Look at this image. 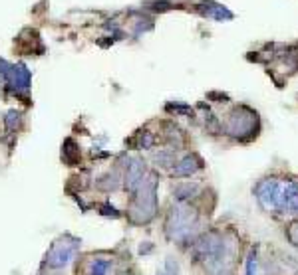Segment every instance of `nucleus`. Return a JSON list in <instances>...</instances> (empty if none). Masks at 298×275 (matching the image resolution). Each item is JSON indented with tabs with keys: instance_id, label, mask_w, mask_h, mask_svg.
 I'll return each mask as SVG.
<instances>
[{
	"instance_id": "f257e3e1",
	"label": "nucleus",
	"mask_w": 298,
	"mask_h": 275,
	"mask_svg": "<svg viewBox=\"0 0 298 275\" xmlns=\"http://www.w3.org/2000/svg\"><path fill=\"white\" fill-rule=\"evenodd\" d=\"M133 194L135 196L128 210L129 222L137 226L149 224L157 216V176L155 174L145 176Z\"/></svg>"
},
{
	"instance_id": "f03ea898",
	"label": "nucleus",
	"mask_w": 298,
	"mask_h": 275,
	"mask_svg": "<svg viewBox=\"0 0 298 275\" xmlns=\"http://www.w3.org/2000/svg\"><path fill=\"white\" fill-rule=\"evenodd\" d=\"M199 228V216L187 202H177L171 206L165 222V234L173 241H183L193 236V232Z\"/></svg>"
},
{
	"instance_id": "7ed1b4c3",
	"label": "nucleus",
	"mask_w": 298,
	"mask_h": 275,
	"mask_svg": "<svg viewBox=\"0 0 298 275\" xmlns=\"http://www.w3.org/2000/svg\"><path fill=\"white\" fill-rule=\"evenodd\" d=\"M258 127H260V121H258L256 111H253L247 105L235 107L225 121V133L239 141H251L253 137H256Z\"/></svg>"
},
{
	"instance_id": "20e7f679",
	"label": "nucleus",
	"mask_w": 298,
	"mask_h": 275,
	"mask_svg": "<svg viewBox=\"0 0 298 275\" xmlns=\"http://www.w3.org/2000/svg\"><path fill=\"white\" fill-rule=\"evenodd\" d=\"M78 249H80V239L70 236V234H66V236H62L60 239H56L52 243V247L48 249L44 261H46L48 267H54V269L66 267L76 257Z\"/></svg>"
},
{
	"instance_id": "39448f33",
	"label": "nucleus",
	"mask_w": 298,
	"mask_h": 275,
	"mask_svg": "<svg viewBox=\"0 0 298 275\" xmlns=\"http://www.w3.org/2000/svg\"><path fill=\"white\" fill-rule=\"evenodd\" d=\"M280 190H282V182H278L276 178H264L255 186V196L258 204L270 212V210H278Z\"/></svg>"
},
{
	"instance_id": "423d86ee",
	"label": "nucleus",
	"mask_w": 298,
	"mask_h": 275,
	"mask_svg": "<svg viewBox=\"0 0 298 275\" xmlns=\"http://www.w3.org/2000/svg\"><path fill=\"white\" fill-rule=\"evenodd\" d=\"M223 241L225 237L217 232H209V234H203L199 239H195V245H193V255L199 259V261H209L213 259L215 255L221 251L223 247Z\"/></svg>"
},
{
	"instance_id": "0eeeda50",
	"label": "nucleus",
	"mask_w": 298,
	"mask_h": 275,
	"mask_svg": "<svg viewBox=\"0 0 298 275\" xmlns=\"http://www.w3.org/2000/svg\"><path fill=\"white\" fill-rule=\"evenodd\" d=\"M203 168V160L199 155L191 153V155H185L179 162H175V166L171 168V176L173 178H183V176H191L195 172H199Z\"/></svg>"
},
{
	"instance_id": "6e6552de",
	"label": "nucleus",
	"mask_w": 298,
	"mask_h": 275,
	"mask_svg": "<svg viewBox=\"0 0 298 275\" xmlns=\"http://www.w3.org/2000/svg\"><path fill=\"white\" fill-rule=\"evenodd\" d=\"M145 178V162L143 158H131L128 164V170H126V190L129 192H135L139 188V184L143 182Z\"/></svg>"
},
{
	"instance_id": "1a4fd4ad",
	"label": "nucleus",
	"mask_w": 298,
	"mask_h": 275,
	"mask_svg": "<svg viewBox=\"0 0 298 275\" xmlns=\"http://www.w3.org/2000/svg\"><path fill=\"white\" fill-rule=\"evenodd\" d=\"M278 210L280 212H290L296 214L298 212V184L288 180L286 184H282L280 190V200H278Z\"/></svg>"
},
{
	"instance_id": "9d476101",
	"label": "nucleus",
	"mask_w": 298,
	"mask_h": 275,
	"mask_svg": "<svg viewBox=\"0 0 298 275\" xmlns=\"http://www.w3.org/2000/svg\"><path fill=\"white\" fill-rule=\"evenodd\" d=\"M197 10H199L203 16L213 18V20H217V22H223V20H233V18H235V14H233L227 6L217 4V2H201V4L197 6Z\"/></svg>"
},
{
	"instance_id": "9b49d317",
	"label": "nucleus",
	"mask_w": 298,
	"mask_h": 275,
	"mask_svg": "<svg viewBox=\"0 0 298 275\" xmlns=\"http://www.w3.org/2000/svg\"><path fill=\"white\" fill-rule=\"evenodd\" d=\"M197 192H199V184L197 182H181V184H177L173 188V198L177 202H187L193 196H197Z\"/></svg>"
},
{
	"instance_id": "f8f14e48",
	"label": "nucleus",
	"mask_w": 298,
	"mask_h": 275,
	"mask_svg": "<svg viewBox=\"0 0 298 275\" xmlns=\"http://www.w3.org/2000/svg\"><path fill=\"white\" fill-rule=\"evenodd\" d=\"M97 188H100V190H106V192L118 190V188H120V172H118V170H112V172L104 174V176L97 180Z\"/></svg>"
},
{
	"instance_id": "ddd939ff",
	"label": "nucleus",
	"mask_w": 298,
	"mask_h": 275,
	"mask_svg": "<svg viewBox=\"0 0 298 275\" xmlns=\"http://www.w3.org/2000/svg\"><path fill=\"white\" fill-rule=\"evenodd\" d=\"M64 151H62V158L70 164V166H74L76 162H78V158H80V151H76V143L72 141V139H68L66 143H64Z\"/></svg>"
},
{
	"instance_id": "4468645a",
	"label": "nucleus",
	"mask_w": 298,
	"mask_h": 275,
	"mask_svg": "<svg viewBox=\"0 0 298 275\" xmlns=\"http://www.w3.org/2000/svg\"><path fill=\"white\" fill-rule=\"evenodd\" d=\"M155 164L161 166V168H169L171 164H175V151H159L155 153Z\"/></svg>"
},
{
	"instance_id": "2eb2a0df",
	"label": "nucleus",
	"mask_w": 298,
	"mask_h": 275,
	"mask_svg": "<svg viewBox=\"0 0 298 275\" xmlns=\"http://www.w3.org/2000/svg\"><path fill=\"white\" fill-rule=\"evenodd\" d=\"M110 265H112L110 259H95V261L91 263L89 275H110Z\"/></svg>"
},
{
	"instance_id": "dca6fc26",
	"label": "nucleus",
	"mask_w": 298,
	"mask_h": 275,
	"mask_svg": "<svg viewBox=\"0 0 298 275\" xmlns=\"http://www.w3.org/2000/svg\"><path fill=\"white\" fill-rule=\"evenodd\" d=\"M286 239H288V241L298 249V220L296 222H292V224L286 228Z\"/></svg>"
},
{
	"instance_id": "f3484780",
	"label": "nucleus",
	"mask_w": 298,
	"mask_h": 275,
	"mask_svg": "<svg viewBox=\"0 0 298 275\" xmlns=\"http://www.w3.org/2000/svg\"><path fill=\"white\" fill-rule=\"evenodd\" d=\"M18 121H20V113H16V111H10L6 119H4V123H6V129L8 131H14V127L18 125Z\"/></svg>"
},
{
	"instance_id": "a211bd4d",
	"label": "nucleus",
	"mask_w": 298,
	"mask_h": 275,
	"mask_svg": "<svg viewBox=\"0 0 298 275\" xmlns=\"http://www.w3.org/2000/svg\"><path fill=\"white\" fill-rule=\"evenodd\" d=\"M100 214H102V216H112V218H120V216H122V214H120L114 206H110V204H102Z\"/></svg>"
},
{
	"instance_id": "6ab92c4d",
	"label": "nucleus",
	"mask_w": 298,
	"mask_h": 275,
	"mask_svg": "<svg viewBox=\"0 0 298 275\" xmlns=\"http://www.w3.org/2000/svg\"><path fill=\"white\" fill-rule=\"evenodd\" d=\"M247 275H256V249L251 251L249 261H247Z\"/></svg>"
},
{
	"instance_id": "aec40b11",
	"label": "nucleus",
	"mask_w": 298,
	"mask_h": 275,
	"mask_svg": "<svg viewBox=\"0 0 298 275\" xmlns=\"http://www.w3.org/2000/svg\"><path fill=\"white\" fill-rule=\"evenodd\" d=\"M139 147H141V149H151V147H153V135L145 131V133L141 135V139H139Z\"/></svg>"
},
{
	"instance_id": "412c9836",
	"label": "nucleus",
	"mask_w": 298,
	"mask_h": 275,
	"mask_svg": "<svg viewBox=\"0 0 298 275\" xmlns=\"http://www.w3.org/2000/svg\"><path fill=\"white\" fill-rule=\"evenodd\" d=\"M165 267H167V275H179V263L173 257L165 259Z\"/></svg>"
},
{
	"instance_id": "4be33fe9",
	"label": "nucleus",
	"mask_w": 298,
	"mask_h": 275,
	"mask_svg": "<svg viewBox=\"0 0 298 275\" xmlns=\"http://www.w3.org/2000/svg\"><path fill=\"white\" fill-rule=\"evenodd\" d=\"M151 249H153L151 241H145V243H141V245H139V253H141V255H143V253H149Z\"/></svg>"
},
{
	"instance_id": "5701e85b",
	"label": "nucleus",
	"mask_w": 298,
	"mask_h": 275,
	"mask_svg": "<svg viewBox=\"0 0 298 275\" xmlns=\"http://www.w3.org/2000/svg\"><path fill=\"white\" fill-rule=\"evenodd\" d=\"M157 275H167V273H165V271H161V273H157Z\"/></svg>"
}]
</instances>
